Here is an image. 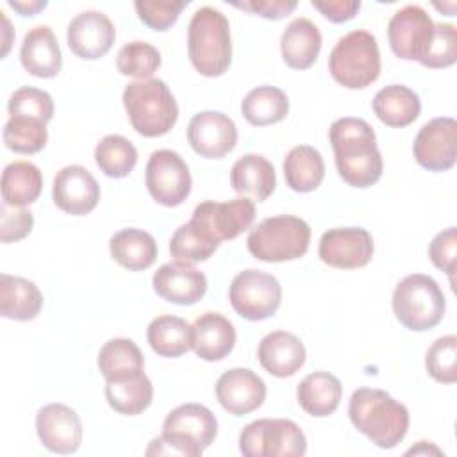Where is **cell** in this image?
Segmentation results:
<instances>
[{
	"label": "cell",
	"instance_id": "obj_1",
	"mask_svg": "<svg viewBox=\"0 0 457 457\" xmlns=\"http://www.w3.org/2000/svg\"><path fill=\"white\" fill-rule=\"evenodd\" d=\"M328 139L337 173L346 184L364 189L382 177L384 161L375 130L366 120L352 116L336 120L328 129Z\"/></svg>",
	"mask_w": 457,
	"mask_h": 457
},
{
	"label": "cell",
	"instance_id": "obj_2",
	"mask_svg": "<svg viewBox=\"0 0 457 457\" xmlns=\"http://www.w3.org/2000/svg\"><path fill=\"white\" fill-rule=\"evenodd\" d=\"M352 425L378 448H395L409 430V411L389 393L359 387L348 402Z\"/></svg>",
	"mask_w": 457,
	"mask_h": 457
},
{
	"label": "cell",
	"instance_id": "obj_3",
	"mask_svg": "<svg viewBox=\"0 0 457 457\" xmlns=\"http://www.w3.org/2000/svg\"><path fill=\"white\" fill-rule=\"evenodd\" d=\"M218 434L216 416L200 403L175 407L162 423V434L150 441L146 455L198 457Z\"/></svg>",
	"mask_w": 457,
	"mask_h": 457
},
{
	"label": "cell",
	"instance_id": "obj_4",
	"mask_svg": "<svg viewBox=\"0 0 457 457\" xmlns=\"http://www.w3.org/2000/svg\"><path fill=\"white\" fill-rule=\"evenodd\" d=\"M187 55L200 75L220 77L232 61L230 25L227 16L204 5L195 11L187 25Z\"/></svg>",
	"mask_w": 457,
	"mask_h": 457
},
{
	"label": "cell",
	"instance_id": "obj_5",
	"mask_svg": "<svg viewBox=\"0 0 457 457\" xmlns=\"http://www.w3.org/2000/svg\"><path fill=\"white\" fill-rule=\"evenodd\" d=\"M121 100L134 130L145 137L164 136L177 123L179 105L161 79L130 82Z\"/></svg>",
	"mask_w": 457,
	"mask_h": 457
},
{
	"label": "cell",
	"instance_id": "obj_6",
	"mask_svg": "<svg viewBox=\"0 0 457 457\" xmlns=\"http://www.w3.org/2000/svg\"><path fill=\"white\" fill-rule=\"evenodd\" d=\"M311 243V227L305 220L291 214L264 218L248 237V252L264 262L295 261L305 255Z\"/></svg>",
	"mask_w": 457,
	"mask_h": 457
},
{
	"label": "cell",
	"instance_id": "obj_7",
	"mask_svg": "<svg viewBox=\"0 0 457 457\" xmlns=\"http://www.w3.org/2000/svg\"><path fill=\"white\" fill-rule=\"evenodd\" d=\"M332 79L348 89H362L380 75V52L371 32L357 29L337 39L328 55Z\"/></svg>",
	"mask_w": 457,
	"mask_h": 457
},
{
	"label": "cell",
	"instance_id": "obj_8",
	"mask_svg": "<svg viewBox=\"0 0 457 457\" xmlns=\"http://www.w3.org/2000/svg\"><path fill=\"white\" fill-rule=\"evenodd\" d=\"M446 300L439 284L423 273L403 277L393 291V312L412 332H425L439 325Z\"/></svg>",
	"mask_w": 457,
	"mask_h": 457
},
{
	"label": "cell",
	"instance_id": "obj_9",
	"mask_svg": "<svg viewBox=\"0 0 457 457\" xmlns=\"http://www.w3.org/2000/svg\"><path fill=\"white\" fill-rule=\"evenodd\" d=\"M239 452L245 457H302L307 452V441L295 421L262 418L241 430Z\"/></svg>",
	"mask_w": 457,
	"mask_h": 457
},
{
	"label": "cell",
	"instance_id": "obj_10",
	"mask_svg": "<svg viewBox=\"0 0 457 457\" xmlns=\"http://www.w3.org/2000/svg\"><path fill=\"white\" fill-rule=\"evenodd\" d=\"M228 300L241 318L261 321L273 316L280 307L282 287L273 275L248 268L232 278Z\"/></svg>",
	"mask_w": 457,
	"mask_h": 457
},
{
	"label": "cell",
	"instance_id": "obj_11",
	"mask_svg": "<svg viewBox=\"0 0 457 457\" xmlns=\"http://www.w3.org/2000/svg\"><path fill=\"white\" fill-rule=\"evenodd\" d=\"M145 184L157 204L177 207L191 193V173L186 161L177 152L161 148L148 157Z\"/></svg>",
	"mask_w": 457,
	"mask_h": 457
},
{
	"label": "cell",
	"instance_id": "obj_12",
	"mask_svg": "<svg viewBox=\"0 0 457 457\" xmlns=\"http://www.w3.org/2000/svg\"><path fill=\"white\" fill-rule=\"evenodd\" d=\"M434 36V21L420 5L398 9L387 23V39L393 54L405 61H421Z\"/></svg>",
	"mask_w": 457,
	"mask_h": 457
},
{
	"label": "cell",
	"instance_id": "obj_13",
	"mask_svg": "<svg viewBox=\"0 0 457 457\" xmlns=\"http://www.w3.org/2000/svg\"><path fill=\"white\" fill-rule=\"evenodd\" d=\"M255 218V205L250 198L239 196L227 202L207 200L195 207L191 221L209 232L216 241L234 239L248 230Z\"/></svg>",
	"mask_w": 457,
	"mask_h": 457
},
{
	"label": "cell",
	"instance_id": "obj_14",
	"mask_svg": "<svg viewBox=\"0 0 457 457\" xmlns=\"http://www.w3.org/2000/svg\"><path fill=\"white\" fill-rule=\"evenodd\" d=\"M412 154L420 166L428 171H446L457 157V121L439 116L427 121L414 137Z\"/></svg>",
	"mask_w": 457,
	"mask_h": 457
},
{
	"label": "cell",
	"instance_id": "obj_15",
	"mask_svg": "<svg viewBox=\"0 0 457 457\" xmlns=\"http://www.w3.org/2000/svg\"><path fill=\"white\" fill-rule=\"evenodd\" d=\"M373 237L362 227L328 228L320 237V259L339 270H355L366 266L373 257Z\"/></svg>",
	"mask_w": 457,
	"mask_h": 457
},
{
	"label": "cell",
	"instance_id": "obj_16",
	"mask_svg": "<svg viewBox=\"0 0 457 457\" xmlns=\"http://www.w3.org/2000/svg\"><path fill=\"white\" fill-rule=\"evenodd\" d=\"M52 198L62 212L84 216L98 205L100 186L87 168L70 164L61 168L54 177Z\"/></svg>",
	"mask_w": 457,
	"mask_h": 457
},
{
	"label": "cell",
	"instance_id": "obj_17",
	"mask_svg": "<svg viewBox=\"0 0 457 457\" xmlns=\"http://www.w3.org/2000/svg\"><path fill=\"white\" fill-rule=\"evenodd\" d=\"M191 148L207 159H221L237 143L236 123L220 111H202L187 123Z\"/></svg>",
	"mask_w": 457,
	"mask_h": 457
},
{
	"label": "cell",
	"instance_id": "obj_18",
	"mask_svg": "<svg viewBox=\"0 0 457 457\" xmlns=\"http://www.w3.org/2000/svg\"><path fill=\"white\" fill-rule=\"evenodd\" d=\"M36 432L45 448L54 453H73L82 443L79 414L64 403H48L36 414Z\"/></svg>",
	"mask_w": 457,
	"mask_h": 457
},
{
	"label": "cell",
	"instance_id": "obj_19",
	"mask_svg": "<svg viewBox=\"0 0 457 457\" xmlns=\"http://www.w3.org/2000/svg\"><path fill=\"white\" fill-rule=\"evenodd\" d=\"M66 39L77 57L95 61L111 50L116 29L102 11H82L68 23Z\"/></svg>",
	"mask_w": 457,
	"mask_h": 457
},
{
	"label": "cell",
	"instance_id": "obj_20",
	"mask_svg": "<svg viewBox=\"0 0 457 457\" xmlns=\"http://www.w3.org/2000/svg\"><path fill=\"white\" fill-rule=\"evenodd\" d=\"M220 405L234 416H245L259 409L266 400L264 380L248 368H232L216 380Z\"/></svg>",
	"mask_w": 457,
	"mask_h": 457
},
{
	"label": "cell",
	"instance_id": "obj_21",
	"mask_svg": "<svg viewBox=\"0 0 457 457\" xmlns=\"http://www.w3.org/2000/svg\"><path fill=\"white\" fill-rule=\"evenodd\" d=\"M154 291L166 302L177 305H193L207 293V277L193 264L166 262L152 278Z\"/></svg>",
	"mask_w": 457,
	"mask_h": 457
},
{
	"label": "cell",
	"instance_id": "obj_22",
	"mask_svg": "<svg viewBox=\"0 0 457 457\" xmlns=\"http://www.w3.org/2000/svg\"><path fill=\"white\" fill-rule=\"evenodd\" d=\"M236 345V328L220 312H204L191 325V348L204 361L225 359Z\"/></svg>",
	"mask_w": 457,
	"mask_h": 457
},
{
	"label": "cell",
	"instance_id": "obj_23",
	"mask_svg": "<svg viewBox=\"0 0 457 457\" xmlns=\"http://www.w3.org/2000/svg\"><path fill=\"white\" fill-rule=\"evenodd\" d=\"M257 359L270 375L286 378L303 366L305 346L295 334L273 330L261 339L257 346Z\"/></svg>",
	"mask_w": 457,
	"mask_h": 457
},
{
	"label": "cell",
	"instance_id": "obj_24",
	"mask_svg": "<svg viewBox=\"0 0 457 457\" xmlns=\"http://www.w3.org/2000/svg\"><path fill=\"white\" fill-rule=\"evenodd\" d=\"M20 61L30 75L39 79H52L61 71V48L48 25H36L25 34L20 48Z\"/></svg>",
	"mask_w": 457,
	"mask_h": 457
},
{
	"label": "cell",
	"instance_id": "obj_25",
	"mask_svg": "<svg viewBox=\"0 0 457 457\" xmlns=\"http://www.w3.org/2000/svg\"><path fill=\"white\" fill-rule=\"evenodd\" d=\"M321 50V32L309 18H295L280 37V54L293 70L311 68Z\"/></svg>",
	"mask_w": 457,
	"mask_h": 457
},
{
	"label": "cell",
	"instance_id": "obj_26",
	"mask_svg": "<svg viewBox=\"0 0 457 457\" xmlns=\"http://www.w3.org/2000/svg\"><path fill=\"white\" fill-rule=\"evenodd\" d=\"M230 186L236 193L262 202L275 191V168L266 157L259 154H246L232 164Z\"/></svg>",
	"mask_w": 457,
	"mask_h": 457
},
{
	"label": "cell",
	"instance_id": "obj_27",
	"mask_svg": "<svg viewBox=\"0 0 457 457\" xmlns=\"http://www.w3.org/2000/svg\"><path fill=\"white\" fill-rule=\"evenodd\" d=\"M43 307L39 287L23 277L0 275V314L16 321L34 320Z\"/></svg>",
	"mask_w": 457,
	"mask_h": 457
},
{
	"label": "cell",
	"instance_id": "obj_28",
	"mask_svg": "<svg viewBox=\"0 0 457 457\" xmlns=\"http://www.w3.org/2000/svg\"><path fill=\"white\" fill-rule=\"evenodd\" d=\"M343 386L339 378L328 371H314L303 377L296 387L298 405L314 418L330 416L341 402Z\"/></svg>",
	"mask_w": 457,
	"mask_h": 457
},
{
	"label": "cell",
	"instance_id": "obj_29",
	"mask_svg": "<svg viewBox=\"0 0 457 457\" xmlns=\"http://www.w3.org/2000/svg\"><path fill=\"white\" fill-rule=\"evenodd\" d=\"M111 257L130 271L150 268L157 259V243L154 236L141 228H121L109 239Z\"/></svg>",
	"mask_w": 457,
	"mask_h": 457
},
{
	"label": "cell",
	"instance_id": "obj_30",
	"mask_svg": "<svg viewBox=\"0 0 457 457\" xmlns=\"http://www.w3.org/2000/svg\"><path fill=\"white\" fill-rule=\"evenodd\" d=\"M373 112L387 127H407L421 111L420 96L403 84H389L373 96Z\"/></svg>",
	"mask_w": 457,
	"mask_h": 457
},
{
	"label": "cell",
	"instance_id": "obj_31",
	"mask_svg": "<svg viewBox=\"0 0 457 457\" xmlns=\"http://www.w3.org/2000/svg\"><path fill=\"white\" fill-rule=\"evenodd\" d=\"M286 184L296 193L314 191L325 177V162L321 154L309 145L293 146L284 159Z\"/></svg>",
	"mask_w": 457,
	"mask_h": 457
},
{
	"label": "cell",
	"instance_id": "obj_32",
	"mask_svg": "<svg viewBox=\"0 0 457 457\" xmlns=\"http://www.w3.org/2000/svg\"><path fill=\"white\" fill-rule=\"evenodd\" d=\"M2 200L12 207H25L37 200L43 189L41 170L29 161H14L2 171Z\"/></svg>",
	"mask_w": 457,
	"mask_h": 457
},
{
	"label": "cell",
	"instance_id": "obj_33",
	"mask_svg": "<svg viewBox=\"0 0 457 457\" xmlns=\"http://www.w3.org/2000/svg\"><path fill=\"white\" fill-rule=\"evenodd\" d=\"M105 400L120 414L136 416L141 414L154 398V386L145 371L118 378V380H105Z\"/></svg>",
	"mask_w": 457,
	"mask_h": 457
},
{
	"label": "cell",
	"instance_id": "obj_34",
	"mask_svg": "<svg viewBox=\"0 0 457 457\" xmlns=\"http://www.w3.org/2000/svg\"><path fill=\"white\" fill-rule=\"evenodd\" d=\"M150 348L161 357H180L191 348V325L173 314L154 318L146 328Z\"/></svg>",
	"mask_w": 457,
	"mask_h": 457
},
{
	"label": "cell",
	"instance_id": "obj_35",
	"mask_svg": "<svg viewBox=\"0 0 457 457\" xmlns=\"http://www.w3.org/2000/svg\"><path fill=\"white\" fill-rule=\"evenodd\" d=\"M96 364L105 380H118L145 371V357L139 346L127 337L109 339L100 348Z\"/></svg>",
	"mask_w": 457,
	"mask_h": 457
},
{
	"label": "cell",
	"instance_id": "obj_36",
	"mask_svg": "<svg viewBox=\"0 0 457 457\" xmlns=\"http://www.w3.org/2000/svg\"><path fill=\"white\" fill-rule=\"evenodd\" d=\"M241 112L253 127L273 125L287 116L289 98L275 86H257L243 98Z\"/></svg>",
	"mask_w": 457,
	"mask_h": 457
},
{
	"label": "cell",
	"instance_id": "obj_37",
	"mask_svg": "<svg viewBox=\"0 0 457 457\" xmlns=\"http://www.w3.org/2000/svg\"><path fill=\"white\" fill-rule=\"evenodd\" d=\"M218 246H220V241H216L209 232H205L202 227H198L191 220L180 225L170 239L171 257L186 264L207 261L218 250Z\"/></svg>",
	"mask_w": 457,
	"mask_h": 457
},
{
	"label": "cell",
	"instance_id": "obj_38",
	"mask_svg": "<svg viewBox=\"0 0 457 457\" xmlns=\"http://www.w3.org/2000/svg\"><path fill=\"white\" fill-rule=\"evenodd\" d=\"M95 161L107 177L123 179L134 170L137 150L130 139L120 134H109L95 146Z\"/></svg>",
	"mask_w": 457,
	"mask_h": 457
},
{
	"label": "cell",
	"instance_id": "obj_39",
	"mask_svg": "<svg viewBox=\"0 0 457 457\" xmlns=\"http://www.w3.org/2000/svg\"><path fill=\"white\" fill-rule=\"evenodd\" d=\"M4 143L16 154H37L48 141L46 123L30 116H9L2 132Z\"/></svg>",
	"mask_w": 457,
	"mask_h": 457
},
{
	"label": "cell",
	"instance_id": "obj_40",
	"mask_svg": "<svg viewBox=\"0 0 457 457\" xmlns=\"http://www.w3.org/2000/svg\"><path fill=\"white\" fill-rule=\"evenodd\" d=\"M116 66L121 75L146 80L152 79V75L159 70L161 54L154 45L146 41H130L120 48L116 55Z\"/></svg>",
	"mask_w": 457,
	"mask_h": 457
},
{
	"label": "cell",
	"instance_id": "obj_41",
	"mask_svg": "<svg viewBox=\"0 0 457 457\" xmlns=\"http://www.w3.org/2000/svg\"><path fill=\"white\" fill-rule=\"evenodd\" d=\"M425 368L441 384H453L457 380V337L453 334L437 337L430 345L425 355Z\"/></svg>",
	"mask_w": 457,
	"mask_h": 457
},
{
	"label": "cell",
	"instance_id": "obj_42",
	"mask_svg": "<svg viewBox=\"0 0 457 457\" xmlns=\"http://www.w3.org/2000/svg\"><path fill=\"white\" fill-rule=\"evenodd\" d=\"M7 111L11 116H30L48 123L54 116V100L43 89L23 86L11 95Z\"/></svg>",
	"mask_w": 457,
	"mask_h": 457
},
{
	"label": "cell",
	"instance_id": "obj_43",
	"mask_svg": "<svg viewBox=\"0 0 457 457\" xmlns=\"http://www.w3.org/2000/svg\"><path fill=\"white\" fill-rule=\"evenodd\" d=\"M457 61V29L452 23H434V36L425 57V68H448Z\"/></svg>",
	"mask_w": 457,
	"mask_h": 457
},
{
	"label": "cell",
	"instance_id": "obj_44",
	"mask_svg": "<svg viewBox=\"0 0 457 457\" xmlns=\"http://www.w3.org/2000/svg\"><path fill=\"white\" fill-rule=\"evenodd\" d=\"M187 5L184 0H136L134 9L139 20L154 30H168L177 20L180 11Z\"/></svg>",
	"mask_w": 457,
	"mask_h": 457
},
{
	"label": "cell",
	"instance_id": "obj_45",
	"mask_svg": "<svg viewBox=\"0 0 457 457\" xmlns=\"http://www.w3.org/2000/svg\"><path fill=\"white\" fill-rule=\"evenodd\" d=\"M34 227V216L23 207H12L2 204L0 207V239L2 243L20 241L30 234Z\"/></svg>",
	"mask_w": 457,
	"mask_h": 457
},
{
	"label": "cell",
	"instance_id": "obj_46",
	"mask_svg": "<svg viewBox=\"0 0 457 457\" xmlns=\"http://www.w3.org/2000/svg\"><path fill=\"white\" fill-rule=\"evenodd\" d=\"M455 252H457V230L455 227H448L434 236V239L428 245V257L432 264L439 270H443L450 282H453V271H455Z\"/></svg>",
	"mask_w": 457,
	"mask_h": 457
},
{
	"label": "cell",
	"instance_id": "obj_47",
	"mask_svg": "<svg viewBox=\"0 0 457 457\" xmlns=\"http://www.w3.org/2000/svg\"><path fill=\"white\" fill-rule=\"evenodd\" d=\"M234 7L259 14L266 20H280L296 9V0H248L230 2Z\"/></svg>",
	"mask_w": 457,
	"mask_h": 457
},
{
	"label": "cell",
	"instance_id": "obj_48",
	"mask_svg": "<svg viewBox=\"0 0 457 457\" xmlns=\"http://www.w3.org/2000/svg\"><path fill=\"white\" fill-rule=\"evenodd\" d=\"M311 5L334 23H343L352 20L361 9L359 0H325V2L312 0Z\"/></svg>",
	"mask_w": 457,
	"mask_h": 457
},
{
	"label": "cell",
	"instance_id": "obj_49",
	"mask_svg": "<svg viewBox=\"0 0 457 457\" xmlns=\"http://www.w3.org/2000/svg\"><path fill=\"white\" fill-rule=\"evenodd\" d=\"M9 5L14 11H18L21 16H34L39 11H43L48 5V2H45V0H29V2L27 0H9Z\"/></svg>",
	"mask_w": 457,
	"mask_h": 457
},
{
	"label": "cell",
	"instance_id": "obj_50",
	"mask_svg": "<svg viewBox=\"0 0 457 457\" xmlns=\"http://www.w3.org/2000/svg\"><path fill=\"white\" fill-rule=\"evenodd\" d=\"M0 14H2V23H4V48H2V57H5L7 55V52H9V46H11V39H12V36H14V32H12V29H11V23H9V20H7V16H5V12L4 11H0Z\"/></svg>",
	"mask_w": 457,
	"mask_h": 457
},
{
	"label": "cell",
	"instance_id": "obj_51",
	"mask_svg": "<svg viewBox=\"0 0 457 457\" xmlns=\"http://www.w3.org/2000/svg\"><path fill=\"white\" fill-rule=\"evenodd\" d=\"M434 5H436V9H441V11H443V9H446V5H441V4H434ZM448 9H450V11H448V16H453L455 4H453V2H452V4H448Z\"/></svg>",
	"mask_w": 457,
	"mask_h": 457
}]
</instances>
